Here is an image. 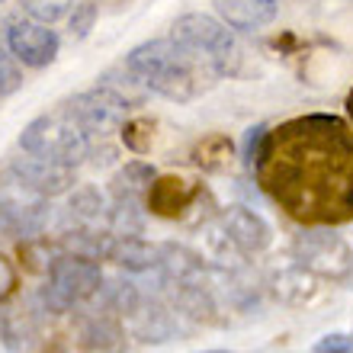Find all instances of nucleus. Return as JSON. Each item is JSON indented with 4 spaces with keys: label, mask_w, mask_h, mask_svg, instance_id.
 <instances>
[{
    "label": "nucleus",
    "mask_w": 353,
    "mask_h": 353,
    "mask_svg": "<svg viewBox=\"0 0 353 353\" xmlns=\"http://www.w3.org/2000/svg\"><path fill=\"white\" fill-rule=\"evenodd\" d=\"M0 219L10 232L39 234L48 222V196L39 193L13 168H7L0 174Z\"/></svg>",
    "instance_id": "nucleus-6"
},
{
    "label": "nucleus",
    "mask_w": 353,
    "mask_h": 353,
    "mask_svg": "<svg viewBox=\"0 0 353 353\" xmlns=\"http://www.w3.org/2000/svg\"><path fill=\"white\" fill-rule=\"evenodd\" d=\"M125 68L139 77L145 90L161 93L176 103L199 97L203 90H209L212 77H219L209 61L180 46L176 39H151L135 46L125 55Z\"/></svg>",
    "instance_id": "nucleus-2"
},
{
    "label": "nucleus",
    "mask_w": 353,
    "mask_h": 353,
    "mask_svg": "<svg viewBox=\"0 0 353 353\" xmlns=\"http://www.w3.org/2000/svg\"><path fill=\"white\" fill-rule=\"evenodd\" d=\"M312 353H353V337L347 334H327L315 344Z\"/></svg>",
    "instance_id": "nucleus-25"
},
{
    "label": "nucleus",
    "mask_w": 353,
    "mask_h": 353,
    "mask_svg": "<svg viewBox=\"0 0 353 353\" xmlns=\"http://www.w3.org/2000/svg\"><path fill=\"white\" fill-rule=\"evenodd\" d=\"M10 52V23L0 17V58Z\"/></svg>",
    "instance_id": "nucleus-27"
},
{
    "label": "nucleus",
    "mask_w": 353,
    "mask_h": 353,
    "mask_svg": "<svg viewBox=\"0 0 353 353\" xmlns=\"http://www.w3.org/2000/svg\"><path fill=\"white\" fill-rule=\"evenodd\" d=\"M3 337H7V347L10 350H23V347L29 344V337H32V327H29V321L26 318H7L3 321Z\"/></svg>",
    "instance_id": "nucleus-22"
},
{
    "label": "nucleus",
    "mask_w": 353,
    "mask_h": 353,
    "mask_svg": "<svg viewBox=\"0 0 353 353\" xmlns=\"http://www.w3.org/2000/svg\"><path fill=\"white\" fill-rule=\"evenodd\" d=\"M93 19H97V3L84 0V3H74V13H71V32L77 39H84L93 29Z\"/></svg>",
    "instance_id": "nucleus-23"
},
{
    "label": "nucleus",
    "mask_w": 353,
    "mask_h": 353,
    "mask_svg": "<svg viewBox=\"0 0 353 353\" xmlns=\"http://www.w3.org/2000/svg\"><path fill=\"white\" fill-rule=\"evenodd\" d=\"M10 168L17 170L19 176H26L29 183L46 196H61L77 183V174L71 164H61V161H52V158H39V154H29V151H23L19 158H13Z\"/></svg>",
    "instance_id": "nucleus-10"
},
{
    "label": "nucleus",
    "mask_w": 353,
    "mask_h": 353,
    "mask_svg": "<svg viewBox=\"0 0 353 353\" xmlns=\"http://www.w3.org/2000/svg\"><path fill=\"white\" fill-rule=\"evenodd\" d=\"M154 168L151 164H141V161H132L119 174L112 176V199H135L141 203V196H148L151 183H154Z\"/></svg>",
    "instance_id": "nucleus-17"
},
{
    "label": "nucleus",
    "mask_w": 353,
    "mask_h": 353,
    "mask_svg": "<svg viewBox=\"0 0 353 353\" xmlns=\"http://www.w3.org/2000/svg\"><path fill=\"white\" fill-rule=\"evenodd\" d=\"M71 215L77 222H97L100 215H106V205H103V196L93 190V186H81L71 196Z\"/></svg>",
    "instance_id": "nucleus-19"
},
{
    "label": "nucleus",
    "mask_w": 353,
    "mask_h": 353,
    "mask_svg": "<svg viewBox=\"0 0 353 353\" xmlns=\"http://www.w3.org/2000/svg\"><path fill=\"white\" fill-rule=\"evenodd\" d=\"M261 190L302 225L353 222V129L327 112H308L263 135L251 161Z\"/></svg>",
    "instance_id": "nucleus-1"
},
{
    "label": "nucleus",
    "mask_w": 353,
    "mask_h": 353,
    "mask_svg": "<svg viewBox=\"0 0 353 353\" xmlns=\"http://www.w3.org/2000/svg\"><path fill=\"white\" fill-rule=\"evenodd\" d=\"M0 3H3V0H0Z\"/></svg>",
    "instance_id": "nucleus-29"
},
{
    "label": "nucleus",
    "mask_w": 353,
    "mask_h": 353,
    "mask_svg": "<svg viewBox=\"0 0 353 353\" xmlns=\"http://www.w3.org/2000/svg\"><path fill=\"white\" fill-rule=\"evenodd\" d=\"M106 257L129 273H145V270L161 263V248L151 241H141V238H132V234H119L116 241L106 244Z\"/></svg>",
    "instance_id": "nucleus-14"
},
{
    "label": "nucleus",
    "mask_w": 353,
    "mask_h": 353,
    "mask_svg": "<svg viewBox=\"0 0 353 353\" xmlns=\"http://www.w3.org/2000/svg\"><path fill=\"white\" fill-rule=\"evenodd\" d=\"M19 148L39 154V158H52L77 168L90 154V135L68 110H58L29 122L19 135Z\"/></svg>",
    "instance_id": "nucleus-4"
},
{
    "label": "nucleus",
    "mask_w": 353,
    "mask_h": 353,
    "mask_svg": "<svg viewBox=\"0 0 353 353\" xmlns=\"http://www.w3.org/2000/svg\"><path fill=\"white\" fill-rule=\"evenodd\" d=\"M103 289V270L100 263H93L90 257H81V254H65L52 261L48 267V286L42 289V302L52 312H68L74 308L77 302L97 296Z\"/></svg>",
    "instance_id": "nucleus-5"
},
{
    "label": "nucleus",
    "mask_w": 353,
    "mask_h": 353,
    "mask_svg": "<svg viewBox=\"0 0 353 353\" xmlns=\"http://www.w3.org/2000/svg\"><path fill=\"white\" fill-rule=\"evenodd\" d=\"M135 334L141 341H151V344H161V341H170L176 334V318L174 308L161 305V302H141L135 305Z\"/></svg>",
    "instance_id": "nucleus-16"
},
{
    "label": "nucleus",
    "mask_w": 353,
    "mask_h": 353,
    "mask_svg": "<svg viewBox=\"0 0 353 353\" xmlns=\"http://www.w3.org/2000/svg\"><path fill=\"white\" fill-rule=\"evenodd\" d=\"M196 154H209V158H203L199 164L209 170H219L225 164V158H232V141L225 139V135H212V139H205L199 148H196Z\"/></svg>",
    "instance_id": "nucleus-21"
},
{
    "label": "nucleus",
    "mask_w": 353,
    "mask_h": 353,
    "mask_svg": "<svg viewBox=\"0 0 353 353\" xmlns=\"http://www.w3.org/2000/svg\"><path fill=\"white\" fill-rule=\"evenodd\" d=\"M61 39L55 29H48L46 23H10V55H17L26 68H46L58 58Z\"/></svg>",
    "instance_id": "nucleus-9"
},
{
    "label": "nucleus",
    "mask_w": 353,
    "mask_h": 353,
    "mask_svg": "<svg viewBox=\"0 0 353 353\" xmlns=\"http://www.w3.org/2000/svg\"><path fill=\"white\" fill-rule=\"evenodd\" d=\"M81 341L90 353H122L125 350V331L112 315L97 312V315L84 318L81 325Z\"/></svg>",
    "instance_id": "nucleus-15"
},
{
    "label": "nucleus",
    "mask_w": 353,
    "mask_h": 353,
    "mask_svg": "<svg viewBox=\"0 0 353 353\" xmlns=\"http://www.w3.org/2000/svg\"><path fill=\"white\" fill-rule=\"evenodd\" d=\"M222 232L244 254H261L270 248V225L257 212L244 209V205H232L222 215Z\"/></svg>",
    "instance_id": "nucleus-11"
},
{
    "label": "nucleus",
    "mask_w": 353,
    "mask_h": 353,
    "mask_svg": "<svg viewBox=\"0 0 353 353\" xmlns=\"http://www.w3.org/2000/svg\"><path fill=\"white\" fill-rule=\"evenodd\" d=\"M296 257L302 267L325 276H347V270L353 267L350 248L331 232H302L296 238Z\"/></svg>",
    "instance_id": "nucleus-8"
},
{
    "label": "nucleus",
    "mask_w": 353,
    "mask_h": 353,
    "mask_svg": "<svg viewBox=\"0 0 353 353\" xmlns=\"http://www.w3.org/2000/svg\"><path fill=\"white\" fill-rule=\"evenodd\" d=\"M19 87H23V71L17 65H10L7 58H0V100L17 93Z\"/></svg>",
    "instance_id": "nucleus-24"
},
{
    "label": "nucleus",
    "mask_w": 353,
    "mask_h": 353,
    "mask_svg": "<svg viewBox=\"0 0 353 353\" xmlns=\"http://www.w3.org/2000/svg\"><path fill=\"white\" fill-rule=\"evenodd\" d=\"M13 289H17V270L7 257H0V299L13 296Z\"/></svg>",
    "instance_id": "nucleus-26"
},
{
    "label": "nucleus",
    "mask_w": 353,
    "mask_h": 353,
    "mask_svg": "<svg viewBox=\"0 0 353 353\" xmlns=\"http://www.w3.org/2000/svg\"><path fill=\"white\" fill-rule=\"evenodd\" d=\"M196 190L190 180H180V176H154V183L148 190V209L154 215H164V219H176L183 215L196 199Z\"/></svg>",
    "instance_id": "nucleus-13"
},
{
    "label": "nucleus",
    "mask_w": 353,
    "mask_h": 353,
    "mask_svg": "<svg viewBox=\"0 0 353 353\" xmlns=\"http://www.w3.org/2000/svg\"><path fill=\"white\" fill-rule=\"evenodd\" d=\"M170 39L196 52L203 61H209L219 77H232L241 68V46L222 19H212L205 13H186V17L174 19Z\"/></svg>",
    "instance_id": "nucleus-3"
},
{
    "label": "nucleus",
    "mask_w": 353,
    "mask_h": 353,
    "mask_svg": "<svg viewBox=\"0 0 353 353\" xmlns=\"http://www.w3.org/2000/svg\"><path fill=\"white\" fill-rule=\"evenodd\" d=\"M129 106L132 103L122 93H116L106 84L77 93L65 103V110L84 125L87 135H110V132L122 129L129 119Z\"/></svg>",
    "instance_id": "nucleus-7"
},
{
    "label": "nucleus",
    "mask_w": 353,
    "mask_h": 353,
    "mask_svg": "<svg viewBox=\"0 0 353 353\" xmlns=\"http://www.w3.org/2000/svg\"><path fill=\"white\" fill-rule=\"evenodd\" d=\"M110 212V225L119 234H135L141 232V209L135 199H112V205L106 209Z\"/></svg>",
    "instance_id": "nucleus-18"
},
{
    "label": "nucleus",
    "mask_w": 353,
    "mask_h": 353,
    "mask_svg": "<svg viewBox=\"0 0 353 353\" xmlns=\"http://www.w3.org/2000/svg\"><path fill=\"white\" fill-rule=\"evenodd\" d=\"M215 13L228 29L238 32H254L273 23L276 17V0H212Z\"/></svg>",
    "instance_id": "nucleus-12"
},
{
    "label": "nucleus",
    "mask_w": 353,
    "mask_h": 353,
    "mask_svg": "<svg viewBox=\"0 0 353 353\" xmlns=\"http://www.w3.org/2000/svg\"><path fill=\"white\" fill-rule=\"evenodd\" d=\"M29 17H36L39 23H55L74 7V0H23Z\"/></svg>",
    "instance_id": "nucleus-20"
},
{
    "label": "nucleus",
    "mask_w": 353,
    "mask_h": 353,
    "mask_svg": "<svg viewBox=\"0 0 353 353\" xmlns=\"http://www.w3.org/2000/svg\"><path fill=\"white\" fill-rule=\"evenodd\" d=\"M347 116H350V122H353V90H350V97H347Z\"/></svg>",
    "instance_id": "nucleus-28"
}]
</instances>
